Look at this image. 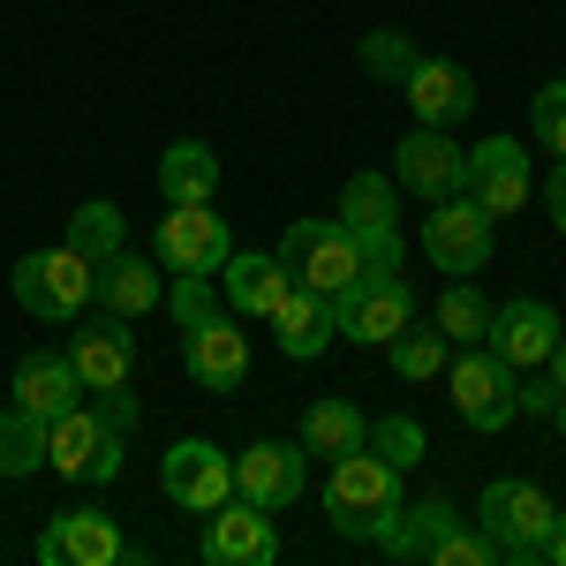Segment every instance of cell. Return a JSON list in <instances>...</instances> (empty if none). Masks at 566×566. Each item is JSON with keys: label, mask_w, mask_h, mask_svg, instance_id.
Segmentation results:
<instances>
[{"label": "cell", "mask_w": 566, "mask_h": 566, "mask_svg": "<svg viewBox=\"0 0 566 566\" xmlns=\"http://www.w3.org/2000/svg\"><path fill=\"white\" fill-rule=\"evenodd\" d=\"M392 506H400V469H392V461H378L370 446H355V453L333 461V483H325V522L340 528V536H363V544H370Z\"/></svg>", "instance_id": "1"}, {"label": "cell", "mask_w": 566, "mask_h": 566, "mask_svg": "<svg viewBox=\"0 0 566 566\" xmlns=\"http://www.w3.org/2000/svg\"><path fill=\"white\" fill-rule=\"evenodd\" d=\"M122 453H129V438L114 431L98 408H84V400L45 423V469H61L76 483H114L122 476Z\"/></svg>", "instance_id": "2"}, {"label": "cell", "mask_w": 566, "mask_h": 566, "mask_svg": "<svg viewBox=\"0 0 566 566\" xmlns=\"http://www.w3.org/2000/svg\"><path fill=\"white\" fill-rule=\"evenodd\" d=\"M333 317H340V340L355 348H386L400 325H416V295L400 272H355L348 287L333 295Z\"/></svg>", "instance_id": "3"}, {"label": "cell", "mask_w": 566, "mask_h": 566, "mask_svg": "<svg viewBox=\"0 0 566 566\" xmlns=\"http://www.w3.org/2000/svg\"><path fill=\"white\" fill-rule=\"evenodd\" d=\"M15 303L31 310V317H45V325H69L91 303V258H76L69 242L15 258Z\"/></svg>", "instance_id": "4"}, {"label": "cell", "mask_w": 566, "mask_h": 566, "mask_svg": "<svg viewBox=\"0 0 566 566\" xmlns=\"http://www.w3.org/2000/svg\"><path fill=\"white\" fill-rule=\"evenodd\" d=\"M559 522V506L522 476H499L483 483V536L506 552L514 566H536V544H544V528Z\"/></svg>", "instance_id": "5"}, {"label": "cell", "mask_w": 566, "mask_h": 566, "mask_svg": "<svg viewBox=\"0 0 566 566\" xmlns=\"http://www.w3.org/2000/svg\"><path fill=\"white\" fill-rule=\"evenodd\" d=\"M280 264H287L303 287H317V295H340L355 272H363L355 234L340 227V219H295V227L280 234Z\"/></svg>", "instance_id": "6"}, {"label": "cell", "mask_w": 566, "mask_h": 566, "mask_svg": "<svg viewBox=\"0 0 566 566\" xmlns=\"http://www.w3.org/2000/svg\"><path fill=\"white\" fill-rule=\"evenodd\" d=\"M491 227L499 219L483 212L476 197H438V212L423 219V258L446 272V280H469L491 264Z\"/></svg>", "instance_id": "7"}, {"label": "cell", "mask_w": 566, "mask_h": 566, "mask_svg": "<svg viewBox=\"0 0 566 566\" xmlns=\"http://www.w3.org/2000/svg\"><path fill=\"white\" fill-rule=\"evenodd\" d=\"M514 386H522V370H514L506 355H491L483 340L453 363V408H461L469 431H506V423L522 416V408H514Z\"/></svg>", "instance_id": "8"}, {"label": "cell", "mask_w": 566, "mask_h": 566, "mask_svg": "<svg viewBox=\"0 0 566 566\" xmlns=\"http://www.w3.org/2000/svg\"><path fill=\"white\" fill-rule=\"evenodd\" d=\"M159 491L175 499L181 514H212L234 499V461L219 453L212 438H175L167 461H159Z\"/></svg>", "instance_id": "9"}, {"label": "cell", "mask_w": 566, "mask_h": 566, "mask_svg": "<svg viewBox=\"0 0 566 566\" xmlns=\"http://www.w3.org/2000/svg\"><path fill=\"white\" fill-rule=\"evenodd\" d=\"M392 181L416 189V197H431V205L438 197H469V151L446 129H423L416 122V129L392 144Z\"/></svg>", "instance_id": "10"}, {"label": "cell", "mask_w": 566, "mask_h": 566, "mask_svg": "<svg viewBox=\"0 0 566 566\" xmlns=\"http://www.w3.org/2000/svg\"><path fill=\"white\" fill-rule=\"evenodd\" d=\"M181 363H189V378L205 392H234L250 386V333L234 325V310H219L205 325H189L181 333Z\"/></svg>", "instance_id": "11"}, {"label": "cell", "mask_w": 566, "mask_h": 566, "mask_svg": "<svg viewBox=\"0 0 566 566\" xmlns=\"http://www.w3.org/2000/svg\"><path fill=\"white\" fill-rule=\"evenodd\" d=\"M227 258H234V234L212 205H167V219H159V264L167 272H219Z\"/></svg>", "instance_id": "12"}, {"label": "cell", "mask_w": 566, "mask_h": 566, "mask_svg": "<svg viewBox=\"0 0 566 566\" xmlns=\"http://www.w3.org/2000/svg\"><path fill=\"white\" fill-rule=\"evenodd\" d=\"M197 552H205L212 566H272V559H280L272 506H250V499H242V506H234V499H227V506H212V514H205V544H197Z\"/></svg>", "instance_id": "13"}, {"label": "cell", "mask_w": 566, "mask_h": 566, "mask_svg": "<svg viewBox=\"0 0 566 566\" xmlns=\"http://www.w3.org/2000/svg\"><path fill=\"white\" fill-rule=\"evenodd\" d=\"M303 469H310V446H287V438H258V446H242V461H234V491L250 499V506H295L303 499Z\"/></svg>", "instance_id": "14"}, {"label": "cell", "mask_w": 566, "mask_h": 566, "mask_svg": "<svg viewBox=\"0 0 566 566\" xmlns=\"http://www.w3.org/2000/svg\"><path fill=\"white\" fill-rule=\"evenodd\" d=\"M483 348L506 355L514 370H544L552 363V348H559V310L552 303H499L491 310V333H483Z\"/></svg>", "instance_id": "15"}, {"label": "cell", "mask_w": 566, "mask_h": 566, "mask_svg": "<svg viewBox=\"0 0 566 566\" xmlns=\"http://www.w3.org/2000/svg\"><path fill=\"white\" fill-rule=\"evenodd\" d=\"M469 197L491 219H514L528 205V151L514 136H483L476 151H469Z\"/></svg>", "instance_id": "16"}, {"label": "cell", "mask_w": 566, "mask_h": 566, "mask_svg": "<svg viewBox=\"0 0 566 566\" xmlns=\"http://www.w3.org/2000/svg\"><path fill=\"white\" fill-rule=\"evenodd\" d=\"M272 340L287 363H317V355L340 340V317H333V295H317V287H287L280 303H272Z\"/></svg>", "instance_id": "17"}, {"label": "cell", "mask_w": 566, "mask_h": 566, "mask_svg": "<svg viewBox=\"0 0 566 566\" xmlns=\"http://www.w3.org/2000/svg\"><path fill=\"white\" fill-rule=\"evenodd\" d=\"M408 106H416V122L423 129H453L469 106H476V76L461 69V61H438V53H416V69H408Z\"/></svg>", "instance_id": "18"}, {"label": "cell", "mask_w": 566, "mask_h": 566, "mask_svg": "<svg viewBox=\"0 0 566 566\" xmlns=\"http://www.w3.org/2000/svg\"><path fill=\"white\" fill-rule=\"evenodd\" d=\"M295 287V272L280 264V250H234L219 264V303L234 317H272V303Z\"/></svg>", "instance_id": "19"}, {"label": "cell", "mask_w": 566, "mask_h": 566, "mask_svg": "<svg viewBox=\"0 0 566 566\" xmlns=\"http://www.w3.org/2000/svg\"><path fill=\"white\" fill-rule=\"evenodd\" d=\"M69 363H76L84 392H114V386H129V370H136L129 317H98V325H76V340H69Z\"/></svg>", "instance_id": "20"}, {"label": "cell", "mask_w": 566, "mask_h": 566, "mask_svg": "<svg viewBox=\"0 0 566 566\" xmlns=\"http://www.w3.org/2000/svg\"><path fill=\"white\" fill-rule=\"evenodd\" d=\"M39 559H45V566H114V559H122V528L106 522L98 506H76V514L45 522Z\"/></svg>", "instance_id": "21"}, {"label": "cell", "mask_w": 566, "mask_h": 566, "mask_svg": "<svg viewBox=\"0 0 566 566\" xmlns=\"http://www.w3.org/2000/svg\"><path fill=\"white\" fill-rule=\"evenodd\" d=\"M159 295H167V287H159V264L129 258V250H114L106 264H91V303L106 310V317H144Z\"/></svg>", "instance_id": "22"}, {"label": "cell", "mask_w": 566, "mask_h": 566, "mask_svg": "<svg viewBox=\"0 0 566 566\" xmlns=\"http://www.w3.org/2000/svg\"><path fill=\"white\" fill-rule=\"evenodd\" d=\"M84 400V378H76V363L69 355H23L15 363V408H31V416H69Z\"/></svg>", "instance_id": "23"}, {"label": "cell", "mask_w": 566, "mask_h": 566, "mask_svg": "<svg viewBox=\"0 0 566 566\" xmlns=\"http://www.w3.org/2000/svg\"><path fill=\"white\" fill-rule=\"evenodd\" d=\"M453 522H461V506H453V499H423V506H392L386 522H378V536H370V544H378L386 559H423V552H431V544H438V536H446Z\"/></svg>", "instance_id": "24"}, {"label": "cell", "mask_w": 566, "mask_h": 566, "mask_svg": "<svg viewBox=\"0 0 566 566\" xmlns=\"http://www.w3.org/2000/svg\"><path fill=\"white\" fill-rule=\"evenodd\" d=\"M159 189H167V205H212V189H219L212 144H197V136L167 144V151H159Z\"/></svg>", "instance_id": "25"}, {"label": "cell", "mask_w": 566, "mask_h": 566, "mask_svg": "<svg viewBox=\"0 0 566 566\" xmlns=\"http://www.w3.org/2000/svg\"><path fill=\"white\" fill-rule=\"evenodd\" d=\"M370 438V423H363V408L355 400H317L303 416V446L317 453V461H340V453H355Z\"/></svg>", "instance_id": "26"}, {"label": "cell", "mask_w": 566, "mask_h": 566, "mask_svg": "<svg viewBox=\"0 0 566 566\" xmlns=\"http://www.w3.org/2000/svg\"><path fill=\"white\" fill-rule=\"evenodd\" d=\"M69 250L91 258V264H106L114 250H129V219H122V205H106V197L76 205V212H69Z\"/></svg>", "instance_id": "27"}, {"label": "cell", "mask_w": 566, "mask_h": 566, "mask_svg": "<svg viewBox=\"0 0 566 566\" xmlns=\"http://www.w3.org/2000/svg\"><path fill=\"white\" fill-rule=\"evenodd\" d=\"M340 227L370 234V227H400V181L392 175H355L340 189Z\"/></svg>", "instance_id": "28"}, {"label": "cell", "mask_w": 566, "mask_h": 566, "mask_svg": "<svg viewBox=\"0 0 566 566\" xmlns=\"http://www.w3.org/2000/svg\"><path fill=\"white\" fill-rule=\"evenodd\" d=\"M45 469V416H31V408H0V476H39Z\"/></svg>", "instance_id": "29"}, {"label": "cell", "mask_w": 566, "mask_h": 566, "mask_svg": "<svg viewBox=\"0 0 566 566\" xmlns=\"http://www.w3.org/2000/svg\"><path fill=\"white\" fill-rule=\"evenodd\" d=\"M431 325L446 333V340H461V348H476L483 333H491V303H483V295L469 287V280H446V295H438Z\"/></svg>", "instance_id": "30"}, {"label": "cell", "mask_w": 566, "mask_h": 566, "mask_svg": "<svg viewBox=\"0 0 566 566\" xmlns=\"http://www.w3.org/2000/svg\"><path fill=\"white\" fill-rule=\"evenodd\" d=\"M386 355H392V378L423 386V378L446 370V333H438V325H400V333L386 340Z\"/></svg>", "instance_id": "31"}, {"label": "cell", "mask_w": 566, "mask_h": 566, "mask_svg": "<svg viewBox=\"0 0 566 566\" xmlns=\"http://www.w3.org/2000/svg\"><path fill=\"white\" fill-rule=\"evenodd\" d=\"M363 446H370V453H378V461H392V469H400V476H408V469H416V461H423V453H431V438H423V423H416V416H378V423H370V438H363Z\"/></svg>", "instance_id": "32"}, {"label": "cell", "mask_w": 566, "mask_h": 566, "mask_svg": "<svg viewBox=\"0 0 566 566\" xmlns=\"http://www.w3.org/2000/svg\"><path fill=\"white\" fill-rule=\"evenodd\" d=\"M491 559H499V544H491L483 528H469V522H453L431 552H423V566H491Z\"/></svg>", "instance_id": "33"}, {"label": "cell", "mask_w": 566, "mask_h": 566, "mask_svg": "<svg viewBox=\"0 0 566 566\" xmlns=\"http://www.w3.org/2000/svg\"><path fill=\"white\" fill-rule=\"evenodd\" d=\"M363 69H370L378 84H408V69H416V45L400 39V31H370V39H363Z\"/></svg>", "instance_id": "34"}, {"label": "cell", "mask_w": 566, "mask_h": 566, "mask_svg": "<svg viewBox=\"0 0 566 566\" xmlns=\"http://www.w3.org/2000/svg\"><path fill=\"white\" fill-rule=\"evenodd\" d=\"M167 303H175V325H181V333L227 310V303L212 295V272H175V295H167Z\"/></svg>", "instance_id": "35"}, {"label": "cell", "mask_w": 566, "mask_h": 566, "mask_svg": "<svg viewBox=\"0 0 566 566\" xmlns=\"http://www.w3.org/2000/svg\"><path fill=\"white\" fill-rule=\"evenodd\" d=\"M536 136L552 144V159H566V76H552L536 91Z\"/></svg>", "instance_id": "36"}, {"label": "cell", "mask_w": 566, "mask_h": 566, "mask_svg": "<svg viewBox=\"0 0 566 566\" xmlns=\"http://www.w3.org/2000/svg\"><path fill=\"white\" fill-rule=\"evenodd\" d=\"M355 258H363V272H400V227H370V234H355Z\"/></svg>", "instance_id": "37"}, {"label": "cell", "mask_w": 566, "mask_h": 566, "mask_svg": "<svg viewBox=\"0 0 566 566\" xmlns=\"http://www.w3.org/2000/svg\"><path fill=\"white\" fill-rule=\"evenodd\" d=\"M98 416H106V423H114V431L129 438V431H136V392H129V386H114V392H98Z\"/></svg>", "instance_id": "38"}, {"label": "cell", "mask_w": 566, "mask_h": 566, "mask_svg": "<svg viewBox=\"0 0 566 566\" xmlns=\"http://www.w3.org/2000/svg\"><path fill=\"white\" fill-rule=\"evenodd\" d=\"M514 408H522V416H552V408H559V386H552V370H544L536 386H514Z\"/></svg>", "instance_id": "39"}, {"label": "cell", "mask_w": 566, "mask_h": 566, "mask_svg": "<svg viewBox=\"0 0 566 566\" xmlns=\"http://www.w3.org/2000/svg\"><path fill=\"white\" fill-rule=\"evenodd\" d=\"M544 205H552V227L566 234V159L552 167V181H544Z\"/></svg>", "instance_id": "40"}, {"label": "cell", "mask_w": 566, "mask_h": 566, "mask_svg": "<svg viewBox=\"0 0 566 566\" xmlns=\"http://www.w3.org/2000/svg\"><path fill=\"white\" fill-rule=\"evenodd\" d=\"M536 559H552V566H566V514L552 528H544V544H536Z\"/></svg>", "instance_id": "41"}, {"label": "cell", "mask_w": 566, "mask_h": 566, "mask_svg": "<svg viewBox=\"0 0 566 566\" xmlns=\"http://www.w3.org/2000/svg\"><path fill=\"white\" fill-rule=\"evenodd\" d=\"M544 370H552V386H559V400H566V325H559V348H552V363H544Z\"/></svg>", "instance_id": "42"}, {"label": "cell", "mask_w": 566, "mask_h": 566, "mask_svg": "<svg viewBox=\"0 0 566 566\" xmlns=\"http://www.w3.org/2000/svg\"><path fill=\"white\" fill-rule=\"evenodd\" d=\"M552 423H559V438H566V400H559V408H552Z\"/></svg>", "instance_id": "43"}]
</instances>
